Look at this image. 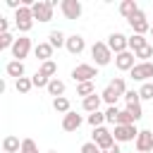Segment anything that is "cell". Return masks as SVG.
<instances>
[{
    "label": "cell",
    "mask_w": 153,
    "mask_h": 153,
    "mask_svg": "<svg viewBox=\"0 0 153 153\" xmlns=\"http://www.w3.org/2000/svg\"><path fill=\"white\" fill-rule=\"evenodd\" d=\"M129 22V26H131V31L134 33H139V36H143L146 31H151V24H148V17H146V12L143 10H139L131 19H127Z\"/></svg>",
    "instance_id": "obj_6"
},
{
    "label": "cell",
    "mask_w": 153,
    "mask_h": 153,
    "mask_svg": "<svg viewBox=\"0 0 153 153\" xmlns=\"http://www.w3.org/2000/svg\"><path fill=\"white\" fill-rule=\"evenodd\" d=\"M14 41H17V38H12V33H0V50L12 48V45H14Z\"/></svg>",
    "instance_id": "obj_37"
},
{
    "label": "cell",
    "mask_w": 153,
    "mask_h": 153,
    "mask_svg": "<svg viewBox=\"0 0 153 153\" xmlns=\"http://www.w3.org/2000/svg\"><path fill=\"white\" fill-rule=\"evenodd\" d=\"M100 98H103V103H108V105H115V103H117V98H120V93H117V91H115V88L108 84V86L103 88Z\"/></svg>",
    "instance_id": "obj_23"
},
{
    "label": "cell",
    "mask_w": 153,
    "mask_h": 153,
    "mask_svg": "<svg viewBox=\"0 0 153 153\" xmlns=\"http://www.w3.org/2000/svg\"><path fill=\"white\" fill-rule=\"evenodd\" d=\"M124 100H127V105L129 103H141V96H139V91H127L124 93Z\"/></svg>",
    "instance_id": "obj_38"
},
{
    "label": "cell",
    "mask_w": 153,
    "mask_h": 153,
    "mask_svg": "<svg viewBox=\"0 0 153 153\" xmlns=\"http://www.w3.org/2000/svg\"><path fill=\"white\" fill-rule=\"evenodd\" d=\"M81 153H103V151H100V148H98L93 141H86V143L81 146Z\"/></svg>",
    "instance_id": "obj_39"
},
{
    "label": "cell",
    "mask_w": 153,
    "mask_h": 153,
    "mask_svg": "<svg viewBox=\"0 0 153 153\" xmlns=\"http://www.w3.org/2000/svg\"><path fill=\"white\" fill-rule=\"evenodd\" d=\"M151 36H153V26H151Z\"/></svg>",
    "instance_id": "obj_43"
},
{
    "label": "cell",
    "mask_w": 153,
    "mask_h": 153,
    "mask_svg": "<svg viewBox=\"0 0 153 153\" xmlns=\"http://www.w3.org/2000/svg\"><path fill=\"white\" fill-rule=\"evenodd\" d=\"M86 122H88L93 129H98V127H103V122H105V112H100V110H98V112H91V115L86 117Z\"/></svg>",
    "instance_id": "obj_26"
},
{
    "label": "cell",
    "mask_w": 153,
    "mask_h": 153,
    "mask_svg": "<svg viewBox=\"0 0 153 153\" xmlns=\"http://www.w3.org/2000/svg\"><path fill=\"white\" fill-rule=\"evenodd\" d=\"M31 81H33V86H38V88H48V84H50V79H48L45 74H41V72H36V74L31 76Z\"/></svg>",
    "instance_id": "obj_31"
},
{
    "label": "cell",
    "mask_w": 153,
    "mask_h": 153,
    "mask_svg": "<svg viewBox=\"0 0 153 153\" xmlns=\"http://www.w3.org/2000/svg\"><path fill=\"white\" fill-rule=\"evenodd\" d=\"M14 88H17V93H29V91L33 88V81H31L29 76H22V79H17Z\"/></svg>",
    "instance_id": "obj_25"
},
{
    "label": "cell",
    "mask_w": 153,
    "mask_h": 153,
    "mask_svg": "<svg viewBox=\"0 0 153 153\" xmlns=\"http://www.w3.org/2000/svg\"><path fill=\"white\" fill-rule=\"evenodd\" d=\"M72 55H81L84 53V48H86V41H84V36L81 33H72V36H67V45H65Z\"/></svg>",
    "instance_id": "obj_13"
},
{
    "label": "cell",
    "mask_w": 153,
    "mask_h": 153,
    "mask_svg": "<svg viewBox=\"0 0 153 153\" xmlns=\"http://www.w3.org/2000/svg\"><path fill=\"white\" fill-rule=\"evenodd\" d=\"M115 67H117L120 72H131V69L136 67V55H134L131 50H124V53L115 55Z\"/></svg>",
    "instance_id": "obj_8"
},
{
    "label": "cell",
    "mask_w": 153,
    "mask_h": 153,
    "mask_svg": "<svg viewBox=\"0 0 153 153\" xmlns=\"http://www.w3.org/2000/svg\"><path fill=\"white\" fill-rule=\"evenodd\" d=\"M108 48H110L115 55H120V53L129 50V38H127L124 33L115 31V33H110V36H108Z\"/></svg>",
    "instance_id": "obj_7"
},
{
    "label": "cell",
    "mask_w": 153,
    "mask_h": 153,
    "mask_svg": "<svg viewBox=\"0 0 153 153\" xmlns=\"http://www.w3.org/2000/svg\"><path fill=\"white\" fill-rule=\"evenodd\" d=\"M19 153H38V143L33 139H24L22 141V151Z\"/></svg>",
    "instance_id": "obj_33"
},
{
    "label": "cell",
    "mask_w": 153,
    "mask_h": 153,
    "mask_svg": "<svg viewBox=\"0 0 153 153\" xmlns=\"http://www.w3.org/2000/svg\"><path fill=\"white\" fill-rule=\"evenodd\" d=\"M110 86H112L120 96H124V93H127V84H124V79H122V76H115V79L110 81Z\"/></svg>",
    "instance_id": "obj_34"
},
{
    "label": "cell",
    "mask_w": 153,
    "mask_h": 153,
    "mask_svg": "<svg viewBox=\"0 0 153 153\" xmlns=\"http://www.w3.org/2000/svg\"><path fill=\"white\" fill-rule=\"evenodd\" d=\"M112 136H115V141H117V143H124V141H136L139 129H136V124H117V127L112 129Z\"/></svg>",
    "instance_id": "obj_4"
},
{
    "label": "cell",
    "mask_w": 153,
    "mask_h": 153,
    "mask_svg": "<svg viewBox=\"0 0 153 153\" xmlns=\"http://www.w3.org/2000/svg\"><path fill=\"white\" fill-rule=\"evenodd\" d=\"M100 103H103L100 93H93V96H88V98H84V100H81V108L91 115V112H98V110H100Z\"/></svg>",
    "instance_id": "obj_16"
},
{
    "label": "cell",
    "mask_w": 153,
    "mask_h": 153,
    "mask_svg": "<svg viewBox=\"0 0 153 153\" xmlns=\"http://www.w3.org/2000/svg\"><path fill=\"white\" fill-rule=\"evenodd\" d=\"M148 45V41L143 38V36H139V33H131L129 36V50L131 53H136V50H141V48H146Z\"/></svg>",
    "instance_id": "obj_22"
},
{
    "label": "cell",
    "mask_w": 153,
    "mask_h": 153,
    "mask_svg": "<svg viewBox=\"0 0 153 153\" xmlns=\"http://www.w3.org/2000/svg\"><path fill=\"white\" fill-rule=\"evenodd\" d=\"M53 50H55V48H53L48 41H45V43H36V48H33V53H36V57H38L41 62H48V60L53 57Z\"/></svg>",
    "instance_id": "obj_17"
},
{
    "label": "cell",
    "mask_w": 153,
    "mask_h": 153,
    "mask_svg": "<svg viewBox=\"0 0 153 153\" xmlns=\"http://www.w3.org/2000/svg\"><path fill=\"white\" fill-rule=\"evenodd\" d=\"M53 110H55V112H62V115H67V112H69V100H67L65 96H60V98H53Z\"/></svg>",
    "instance_id": "obj_24"
},
{
    "label": "cell",
    "mask_w": 153,
    "mask_h": 153,
    "mask_svg": "<svg viewBox=\"0 0 153 153\" xmlns=\"http://www.w3.org/2000/svg\"><path fill=\"white\" fill-rule=\"evenodd\" d=\"M48 93H50L53 98L65 96V81H60L57 76H55V79H50V84H48Z\"/></svg>",
    "instance_id": "obj_21"
},
{
    "label": "cell",
    "mask_w": 153,
    "mask_h": 153,
    "mask_svg": "<svg viewBox=\"0 0 153 153\" xmlns=\"http://www.w3.org/2000/svg\"><path fill=\"white\" fill-rule=\"evenodd\" d=\"M134 55H136V60H139V62H148V57H153V45H146V48L136 50Z\"/></svg>",
    "instance_id": "obj_30"
},
{
    "label": "cell",
    "mask_w": 153,
    "mask_h": 153,
    "mask_svg": "<svg viewBox=\"0 0 153 153\" xmlns=\"http://www.w3.org/2000/svg\"><path fill=\"white\" fill-rule=\"evenodd\" d=\"M5 72H7V76L22 79V76L26 74V67H24V62H19V60H12V62H7V65H5Z\"/></svg>",
    "instance_id": "obj_15"
},
{
    "label": "cell",
    "mask_w": 153,
    "mask_h": 153,
    "mask_svg": "<svg viewBox=\"0 0 153 153\" xmlns=\"http://www.w3.org/2000/svg\"><path fill=\"white\" fill-rule=\"evenodd\" d=\"M98 76V69L93 67V65H76L74 69H72V79L76 81V84H86V81H93Z\"/></svg>",
    "instance_id": "obj_3"
},
{
    "label": "cell",
    "mask_w": 153,
    "mask_h": 153,
    "mask_svg": "<svg viewBox=\"0 0 153 153\" xmlns=\"http://www.w3.org/2000/svg\"><path fill=\"white\" fill-rule=\"evenodd\" d=\"M91 57H93L96 67H105V65H110V62H112V50L108 48V43L96 41V43L91 45Z\"/></svg>",
    "instance_id": "obj_1"
},
{
    "label": "cell",
    "mask_w": 153,
    "mask_h": 153,
    "mask_svg": "<svg viewBox=\"0 0 153 153\" xmlns=\"http://www.w3.org/2000/svg\"><path fill=\"white\" fill-rule=\"evenodd\" d=\"M139 96H141V100H153V81H146L139 88Z\"/></svg>",
    "instance_id": "obj_29"
},
{
    "label": "cell",
    "mask_w": 153,
    "mask_h": 153,
    "mask_svg": "<svg viewBox=\"0 0 153 153\" xmlns=\"http://www.w3.org/2000/svg\"><path fill=\"white\" fill-rule=\"evenodd\" d=\"M93 93H96V88H93V81L76 84V96H84V98H88V96H93Z\"/></svg>",
    "instance_id": "obj_28"
},
{
    "label": "cell",
    "mask_w": 153,
    "mask_h": 153,
    "mask_svg": "<svg viewBox=\"0 0 153 153\" xmlns=\"http://www.w3.org/2000/svg\"><path fill=\"white\" fill-rule=\"evenodd\" d=\"M48 153H57V151H48Z\"/></svg>",
    "instance_id": "obj_42"
},
{
    "label": "cell",
    "mask_w": 153,
    "mask_h": 153,
    "mask_svg": "<svg viewBox=\"0 0 153 153\" xmlns=\"http://www.w3.org/2000/svg\"><path fill=\"white\" fill-rule=\"evenodd\" d=\"M93 143H96L100 151H108V148H112L117 141H115V136H112V131H110L108 127H98V129H93Z\"/></svg>",
    "instance_id": "obj_2"
},
{
    "label": "cell",
    "mask_w": 153,
    "mask_h": 153,
    "mask_svg": "<svg viewBox=\"0 0 153 153\" xmlns=\"http://www.w3.org/2000/svg\"><path fill=\"white\" fill-rule=\"evenodd\" d=\"M127 112H129V115H131V117H134L136 122H139V120L143 117V110H141V103H129V105H127Z\"/></svg>",
    "instance_id": "obj_32"
},
{
    "label": "cell",
    "mask_w": 153,
    "mask_h": 153,
    "mask_svg": "<svg viewBox=\"0 0 153 153\" xmlns=\"http://www.w3.org/2000/svg\"><path fill=\"white\" fill-rule=\"evenodd\" d=\"M103 153H122V151H120V146H117V143H115V146H112V148H108V151H103Z\"/></svg>",
    "instance_id": "obj_41"
},
{
    "label": "cell",
    "mask_w": 153,
    "mask_h": 153,
    "mask_svg": "<svg viewBox=\"0 0 153 153\" xmlns=\"http://www.w3.org/2000/svg\"><path fill=\"white\" fill-rule=\"evenodd\" d=\"M81 122H84V117L76 115L74 110H69L67 115H62V129H65V131H76V129L81 127Z\"/></svg>",
    "instance_id": "obj_14"
},
{
    "label": "cell",
    "mask_w": 153,
    "mask_h": 153,
    "mask_svg": "<svg viewBox=\"0 0 153 153\" xmlns=\"http://www.w3.org/2000/svg\"><path fill=\"white\" fill-rule=\"evenodd\" d=\"M0 33H10V22L5 17H0Z\"/></svg>",
    "instance_id": "obj_40"
},
{
    "label": "cell",
    "mask_w": 153,
    "mask_h": 153,
    "mask_svg": "<svg viewBox=\"0 0 153 153\" xmlns=\"http://www.w3.org/2000/svg\"><path fill=\"white\" fill-rule=\"evenodd\" d=\"M136 153H139V151H136Z\"/></svg>",
    "instance_id": "obj_44"
},
{
    "label": "cell",
    "mask_w": 153,
    "mask_h": 153,
    "mask_svg": "<svg viewBox=\"0 0 153 153\" xmlns=\"http://www.w3.org/2000/svg\"><path fill=\"white\" fill-rule=\"evenodd\" d=\"M134 143H136V151H139V153H148V151H153V131L141 129Z\"/></svg>",
    "instance_id": "obj_12"
},
{
    "label": "cell",
    "mask_w": 153,
    "mask_h": 153,
    "mask_svg": "<svg viewBox=\"0 0 153 153\" xmlns=\"http://www.w3.org/2000/svg\"><path fill=\"white\" fill-rule=\"evenodd\" d=\"M17 151H22V141H19L17 136L7 134V136L2 139V153H17Z\"/></svg>",
    "instance_id": "obj_18"
},
{
    "label": "cell",
    "mask_w": 153,
    "mask_h": 153,
    "mask_svg": "<svg viewBox=\"0 0 153 153\" xmlns=\"http://www.w3.org/2000/svg\"><path fill=\"white\" fill-rule=\"evenodd\" d=\"M117 115H120L117 105H108V110H105V122H110V124H117Z\"/></svg>",
    "instance_id": "obj_35"
},
{
    "label": "cell",
    "mask_w": 153,
    "mask_h": 153,
    "mask_svg": "<svg viewBox=\"0 0 153 153\" xmlns=\"http://www.w3.org/2000/svg\"><path fill=\"white\" fill-rule=\"evenodd\" d=\"M129 74H131L134 81H143V84H146V81L153 76V62H136V67H134Z\"/></svg>",
    "instance_id": "obj_10"
},
{
    "label": "cell",
    "mask_w": 153,
    "mask_h": 153,
    "mask_svg": "<svg viewBox=\"0 0 153 153\" xmlns=\"http://www.w3.org/2000/svg\"><path fill=\"white\" fill-rule=\"evenodd\" d=\"M136 12H139V5H136L134 0H124V2L120 5V14H122L124 19H131Z\"/></svg>",
    "instance_id": "obj_19"
},
{
    "label": "cell",
    "mask_w": 153,
    "mask_h": 153,
    "mask_svg": "<svg viewBox=\"0 0 153 153\" xmlns=\"http://www.w3.org/2000/svg\"><path fill=\"white\" fill-rule=\"evenodd\" d=\"M60 10H62L65 19H79L81 17V2L79 0H62Z\"/></svg>",
    "instance_id": "obj_11"
},
{
    "label": "cell",
    "mask_w": 153,
    "mask_h": 153,
    "mask_svg": "<svg viewBox=\"0 0 153 153\" xmlns=\"http://www.w3.org/2000/svg\"><path fill=\"white\" fill-rule=\"evenodd\" d=\"M38 72H41V74H45L48 79H55L53 74L57 72V65H55L53 60H48V62H41V69H38Z\"/></svg>",
    "instance_id": "obj_27"
},
{
    "label": "cell",
    "mask_w": 153,
    "mask_h": 153,
    "mask_svg": "<svg viewBox=\"0 0 153 153\" xmlns=\"http://www.w3.org/2000/svg\"><path fill=\"white\" fill-rule=\"evenodd\" d=\"M53 5L48 2V0H36V5L31 7V12H33V19H38V22H50L53 19Z\"/></svg>",
    "instance_id": "obj_5"
},
{
    "label": "cell",
    "mask_w": 153,
    "mask_h": 153,
    "mask_svg": "<svg viewBox=\"0 0 153 153\" xmlns=\"http://www.w3.org/2000/svg\"><path fill=\"white\" fill-rule=\"evenodd\" d=\"M117 124H136V120L127 112V110H120V115H117ZM115 124V127H117Z\"/></svg>",
    "instance_id": "obj_36"
},
{
    "label": "cell",
    "mask_w": 153,
    "mask_h": 153,
    "mask_svg": "<svg viewBox=\"0 0 153 153\" xmlns=\"http://www.w3.org/2000/svg\"><path fill=\"white\" fill-rule=\"evenodd\" d=\"M48 43H50L53 48H62V45H67V36H65L60 29H55V31L48 33Z\"/></svg>",
    "instance_id": "obj_20"
},
{
    "label": "cell",
    "mask_w": 153,
    "mask_h": 153,
    "mask_svg": "<svg viewBox=\"0 0 153 153\" xmlns=\"http://www.w3.org/2000/svg\"><path fill=\"white\" fill-rule=\"evenodd\" d=\"M29 50H31V38H29V36H19V38L14 41V45H12V57L22 62V60L29 55Z\"/></svg>",
    "instance_id": "obj_9"
}]
</instances>
